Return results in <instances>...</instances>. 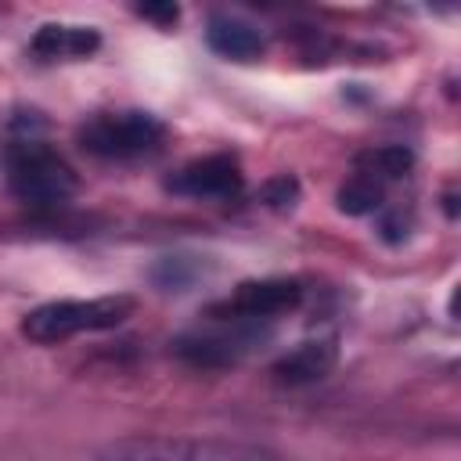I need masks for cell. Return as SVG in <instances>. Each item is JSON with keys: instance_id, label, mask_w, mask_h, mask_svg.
Segmentation results:
<instances>
[{"instance_id": "6da1fadb", "label": "cell", "mask_w": 461, "mask_h": 461, "mask_svg": "<svg viewBox=\"0 0 461 461\" xmlns=\"http://www.w3.org/2000/svg\"><path fill=\"white\" fill-rule=\"evenodd\" d=\"M90 461H292L270 447L209 436H122L94 450Z\"/></svg>"}, {"instance_id": "7a4b0ae2", "label": "cell", "mask_w": 461, "mask_h": 461, "mask_svg": "<svg viewBox=\"0 0 461 461\" xmlns=\"http://www.w3.org/2000/svg\"><path fill=\"white\" fill-rule=\"evenodd\" d=\"M137 303L130 295H97V299H54L25 313L22 335L40 346L65 342L83 331H108L130 321Z\"/></svg>"}, {"instance_id": "3957f363", "label": "cell", "mask_w": 461, "mask_h": 461, "mask_svg": "<svg viewBox=\"0 0 461 461\" xmlns=\"http://www.w3.org/2000/svg\"><path fill=\"white\" fill-rule=\"evenodd\" d=\"M7 166V184L14 191L18 202L32 205V209H54L65 205L76 194V173L72 166L50 151L43 140H14L4 155Z\"/></svg>"}, {"instance_id": "277c9868", "label": "cell", "mask_w": 461, "mask_h": 461, "mask_svg": "<svg viewBox=\"0 0 461 461\" xmlns=\"http://www.w3.org/2000/svg\"><path fill=\"white\" fill-rule=\"evenodd\" d=\"M166 126L140 108H122V112H97L79 126V144L90 155L101 158H133L148 155L158 148Z\"/></svg>"}, {"instance_id": "5b68a950", "label": "cell", "mask_w": 461, "mask_h": 461, "mask_svg": "<svg viewBox=\"0 0 461 461\" xmlns=\"http://www.w3.org/2000/svg\"><path fill=\"white\" fill-rule=\"evenodd\" d=\"M303 299L299 281L288 277H263V281H241L223 303H216L209 313L220 321H270L277 313L295 310Z\"/></svg>"}, {"instance_id": "8992f818", "label": "cell", "mask_w": 461, "mask_h": 461, "mask_svg": "<svg viewBox=\"0 0 461 461\" xmlns=\"http://www.w3.org/2000/svg\"><path fill=\"white\" fill-rule=\"evenodd\" d=\"M169 191L184 198H234L241 191V169L230 155H205L187 162L169 180Z\"/></svg>"}, {"instance_id": "52a82bcc", "label": "cell", "mask_w": 461, "mask_h": 461, "mask_svg": "<svg viewBox=\"0 0 461 461\" xmlns=\"http://www.w3.org/2000/svg\"><path fill=\"white\" fill-rule=\"evenodd\" d=\"M256 342V331H191L173 342V349L198 367H223L234 364L241 353H249Z\"/></svg>"}, {"instance_id": "ba28073f", "label": "cell", "mask_w": 461, "mask_h": 461, "mask_svg": "<svg viewBox=\"0 0 461 461\" xmlns=\"http://www.w3.org/2000/svg\"><path fill=\"white\" fill-rule=\"evenodd\" d=\"M339 360V342L335 339H310L299 342L295 349H288L277 364H274V378L281 385H310L321 382Z\"/></svg>"}, {"instance_id": "9c48e42d", "label": "cell", "mask_w": 461, "mask_h": 461, "mask_svg": "<svg viewBox=\"0 0 461 461\" xmlns=\"http://www.w3.org/2000/svg\"><path fill=\"white\" fill-rule=\"evenodd\" d=\"M101 47L97 29L90 25H40V32L32 36V54H40L43 61H72V58H86Z\"/></svg>"}, {"instance_id": "30bf717a", "label": "cell", "mask_w": 461, "mask_h": 461, "mask_svg": "<svg viewBox=\"0 0 461 461\" xmlns=\"http://www.w3.org/2000/svg\"><path fill=\"white\" fill-rule=\"evenodd\" d=\"M205 40L227 61H256L263 54V36L241 18H223V14L212 18L205 29Z\"/></svg>"}, {"instance_id": "8fae6325", "label": "cell", "mask_w": 461, "mask_h": 461, "mask_svg": "<svg viewBox=\"0 0 461 461\" xmlns=\"http://www.w3.org/2000/svg\"><path fill=\"white\" fill-rule=\"evenodd\" d=\"M411 166H414V155L403 144H382V148H371V151H360L357 155V173L360 176H371L375 184L400 180V176L411 173Z\"/></svg>"}, {"instance_id": "7c38bea8", "label": "cell", "mask_w": 461, "mask_h": 461, "mask_svg": "<svg viewBox=\"0 0 461 461\" xmlns=\"http://www.w3.org/2000/svg\"><path fill=\"white\" fill-rule=\"evenodd\" d=\"M382 205V184H375L371 176L353 173L342 187H339V209L346 216H367Z\"/></svg>"}, {"instance_id": "4fadbf2b", "label": "cell", "mask_w": 461, "mask_h": 461, "mask_svg": "<svg viewBox=\"0 0 461 461\" xmlns=\"http://www.w3.org/2000/svg\"><path fill=\"white\" fill-rule=\"evenodd\" d=\"M295 198H299V184L292 176H274L263 187V202L274 209H288V205H295Z\"/></svg>"}, {"instance_id": "5bb4252c", "label": "cell", "mask_w": 461, "mask_h": 461, "mask_svg": "<svg viewBox=\"0 0 461 461\" xmlns=\"http://www.w3.org/2000/svg\"><path fill=\"white\" fill-rule=\"evenodd\" d=\"M137 14L155 25H173L180 18V7L176 4H137Z\"/></svg>"}]
</instances>
